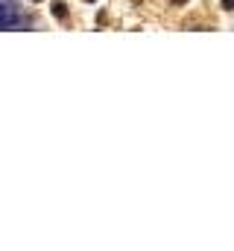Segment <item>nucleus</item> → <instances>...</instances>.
<instances>
[{
    "label": "nucleus",
    "mask_w": 234,
    "mask_h": 251,
    "mask_svg": "<svg viewBox=\"0 0 234 251\" xmlns=\"http://www.w3.org/2000/svg\"><path fill=\"white\" fill-rule=\"evenodd\" d=\"M85 3H94V0H85Z\"/></svg>",
    "instance_id": "obj_6"
},
{
    "label": "nucleus",
    "mask_w": 234,
    "mask_h": 251,
    "mask_svg": "<svg viewBox=\"0 0 234 251\" xmlns=\"http://www.w3.org/2000/svg\"><path fill=\"white\" fill-rule=\"evenodd\" d=\"M170 3H173V6H185L188 0H170Z\"/></svg>",
    "instance_id": "obj_4"
},
{
    "label": "nucleus",
    "mask_w": 234,
    "mask_h": 251,
    "mask_svg": "<svg viewBox=\"0 0 234 251\" xmlns=\"http://www.w3.org/2000/svg\"><path fill=\"white\" fill-rule=\"evenodd\" d=\"M3 12H6V6H3V3H0V15H3Z\"/></svg>",
    "instance_id": "obj_5"
},
{
    "label": "nucleus",
    "mask_w": 234,
    "mask_h": 251,
    "mask_svg": "<svg viewBox=\"0 0 234 251\" xmlns=\"http://www.w3.org/2000/svg\"><path fill=\"white\" fill-rule=\"evenodd\" d=\"M9 26H15V18H9L6 12L0 15V29H9Z\"/></svg>",
    "instance_id": "obj_2"
},
{
    "label": "nucleus",
    "mask_w": 234,
    "mask_h": 251,
    "mask_svg": "<svg viewBox=\"0 0 234 251\" xmlns=\"http://www.w3.org/2000/svg\"><path fill=\"white\" fill-rule=\"evenodd\" d=\"M53 15H56L59 20H64V18H67V6H64L62 0H56V3H53Z\"/></svg>",
    "instance_id": "obj_1"
},
{
    "label": "nucleus",
    "mask_w": 234,
    "mask_h": 251,
    "mask_svg": "<svg viewBox=\"0 0 234 251\" xmlns=\"http://www.w3.org/2000/svg\"><path fill=\"white\" fill-rule=\"evenodd\" d=\"M35 3H38V0H35Z\"/></svg>",
    "instance_id": "obj_7"
},
{
    "label": "nucleus",
    "mask_w": 234,
    "mask_h": 251,
    "mask_svg": "<svg viewBox=\"0 0 234 251\" xmlns=\"http://www.w3.org/2000/svg\"><path fill=\"white\" fill-rule=\"evenodd\" d=\"M223 9L226 12H234V0H223Z\"/></svg>",
    "instance_id": "obj_3"
}]
</instances>
